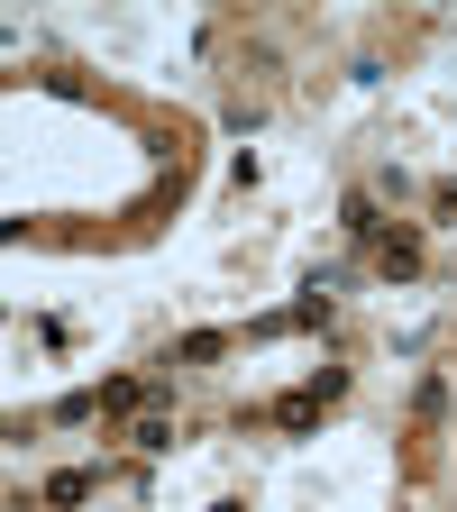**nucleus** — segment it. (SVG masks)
<instances>
[{
    "mask_svg": "<svg viewBox=\"0 0 457 512\" xmlns=\"http://www.w3.org/2000/svg\"><path fill=\"white\" fill-rule=\"evenodd\" d=\"M375 266H384V275H412V266H421V238H412V229H403V238H384Z\"/></svg>",
    "mask_w": 457,
    "mask_h": 512,
    "instance_id": "f257e3e1",
    "label": "nucleus"
}]
</instances>
